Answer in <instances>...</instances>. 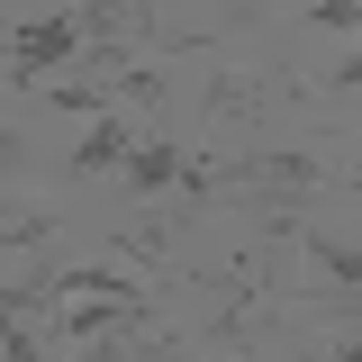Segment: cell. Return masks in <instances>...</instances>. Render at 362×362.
<instances>
[{
    "instance_id": "1",
    "label": "cell",
    "mask_w": 362,
    "mask_h": 362,
    "mask_svg": "<svg viewBox=\"0 0 362 362\" xmlns=\"http://www.w3.org/2000/svg\"><path fill=\"white\" fill-rule=\"evenodd\" d=\"M73 45H90L82 9H45V18H18V28L0 37V54H9V73H18V82H37V73H54Z\"/></svg>"
},
{
    "instance_id": "2",
    "label": "cell",
    "mask_w": 362,
    "mask_h": 362,
    "mask_svg": "<svg viewBox=\"0 0 362 362\" xmlns=\"http://www.w3.org/2000/svg\"><path fill=\"white\" fill-rule=\"evenodd\" d=\"M181 181H199V163H181V145H163V136H145L127 154V190H145V199L154 190H181Z\"/></svg>"
},
{
    "instance_id": "3",
    "label": "cell",
    "mask_w": 362,
    "mask_h": 362,
    "mask_svg": "<svg viewBox=\"0 0 362 362\" xmlns=\"http://www.w3.org/2000/svg\"><path fill=\"white\" fill-rule=\"evenodd\" d=\"M127 154H136V136H127V118H90L82 127V145H73V173H127Z\"/></svg>"
},
{
    "instance_id": "4",
    "label": "cell",
    "mask_w": 362,
    "mask_h": 362,
    "mask_svg": "<svg viewBox=\"0 0 362 362\" xmlns=\"http://www.w3.org/2000/svg\"><path fill=\"white\" fill-rule=\"evenodd\" d=\"M308 28H362V0H317Z\"/></svg>"
},
{
    "instance_id": "5",
    "label": "cell",
    "mask_w": 362,
    "mask_h": 362,
    "mask_svg": "<svg viewBox=\"0 0 362 362\" xmlns=\"http://www.w3.org/2000/svg\"><path fill=\"white\" fill-rule=\"evenodd\" d=\"M335 90H362V54H344V64H335Z\"/></svg>"
},
{
    "instance_id": "6",
    "label": "cell",
    "mask_w": 362,
    "mask_h": 362,
    "mask_svg": "<svg viewBox=\"0 0 362 362\" xmlns=\"http://www.w3.org/2000/svg\"><path fill=\"white\" fill-rule=\"evenodd\" d=\"M335 362H362V344H344V354H335Z\"/></svg>"
}]
</instances>
